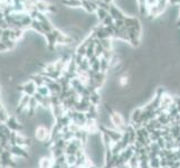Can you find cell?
Segmentation results:
<instances>
[{"label":"cell","mask_w":180,"mask_h":168,"mask_svg":"<svg viewBox=\"0 0 180 168\" xmlns=\"http://www.w3.org/2000/svg\"><path fill=\"white\" fill-rule=\"evenodd\" d=\"M6 126L9 128L11 131L22 130V128H24V126H22V123H19V122L16 120V118H14V117H10V118H8V120L6 121Z\"/></svg>","instance_id":"cell-1"},{"label":"cell","mask_w":180,"mask_h":168,"mask_svg":"<svg viewBox=\"0 0 180 168\" xmlns=\"http://www.w3.org/2000/svg\"><path fill=\"white\" fill-rule=\"evenodd\" d=\"M8 118H9V117H8V113H7L6 110L2 108V109L0 110V121L6 123V121L8 120Z\"/></svg>","instance_id":"cell-10"},{"label":"cell","mask_w":180,"mask_h":168,"mask_svg":"<svg viewBox=\"0 0 180 168\" xmlns=\"http://www.w3.org/2000/svg\"><path fill=\"white\" fill-rule=\"evenodd\" d=\"M52 165H53V162H50V159H43L41 160V168H50L52 167Z\"/></svg>","instance_id":"cell-12"},{"label":"cell","mask_w":180,"mask_h":168,"mask_svg":"<svg viewBox=\"0 0 180 168\" xmlns=\"http://www.w3.org/2000/svg\"><path fill=\"white\" fill-rule=\"evenodd\" d=\"M101 44H102V46L104 47V50H109L110 48H111V42H110L109 38L101 39Z\"/></svg>","instance_id":"cell-11"},{"label":"cell","mask_w":180,"mask_h":168,"mask_svg":"<svg viewBox=\"0 0 180 168\" xmlns=\"http://www.w3.org/2000/svg\"><path fill=\"white\" fill-rule=\"evenodd\" d=\"M2 109V104H1V102H0V110Z\"/></svg>","instance_id":"cell-17"},{"label":"cell","mask_w":180,"mask_h":168,"mask_svg":"<svg viewBox=\"0 0 180 168\" xmlns=\"http://www.w3.org/2000/svg\"><path fill=\"white\" fill-rule=\"evenodd\" d=\"M141 113H142V108H139V109L133 110L132 114H131V123H132V125H133V123H137L138 120L140 119Z\"/></svg>","instance_id":"cell-6"},{"label":"cell","mask_w":180,"mask_h":168,"mask_svg":"<svg viewBox=\"0 0 180 168\" xmlns=\"http://www.w3.org/2000/svg\"><path fill=\"white\" fill-rule=\"evenodd\" d=\"M0 168H1V166H0Z\"/></svg>","instance_id":"cell-19"},{"label":"cell","mask_w":180,"mask_h":168,"mask_svg":"<svg viewBox=\"0 0 180 168\" xmlns=\"http://www.w3.org/2000/svg\"><path fill=\"white\" fill-rule=\"evenodd\" d=\"M109 14L113 17L114 20H116V19H124L125 18V16L123 15V14H122L116 7L113 6V5H111V8H110V10H109Z\"/></svg>","instance_id":"cell-4"},{"label":"cell","mask_w":180,"mask_h":168,"mask_svg":"<svg viewBox=\"0 0 180 168\" xmlns=\"http://www.w3.org/2000/svg\"><path fill=\"white\" fill-rule=\"evenodd\" d=\"M103 24H104V26H111L114 24V19H113V17L109 14V15L105 17V19L103 20Z\"/></svg>","instance_id":"cell-9"},{"label":"cell","mask_w":180,"mask_h":168,"mask_svg":"<svg viewBox=\"0 0 180 168\" xmlns=\"http://www.w3.org/2000/svg\"><path fill=\"white\" fill-rule=\"evenodd\" d=\"M10 153L11 155H16V156H20V157H24L25 159L29 158V155L27 154L25 149H24V147L22 146H18V145H16V146L11 147V150H10Z\"/></svg>","instance_id":"cell-2"},{"label":"cell","mask_w":180,"mask_h":168,"mask_svg":"<svg viewBox=\"0 0 180 168\" xmlns=\"http://www.w3.org/2000/svg\"><path fill=\"white\" fill-rule=\"evenodd\" d=\"M36 89L37 87H36V84L34 82H28V83H26L24 85V92H25V94L29 95V97H33L36 93Z\"/></svg>","instance_id":"cell-3"},{"label":"cell","mask_w":180,"mask_h":168,"mask_svg":"<svg viewBox=\"0 0 180 168\" xmlns=\"http://www.w3.org/2000/svg\"><path fill=\"white\" fill-rule=\"evenodd\" d=\"M47 136H48V132H47L46 128H37V130H36V139L39 140V141H44V140H46Z\"/></svg>","instance_id":"cell-5"},{"label":"cell","mask_w":180,"mask_h":168,"mask_svg":"<svg viewBox=\"0 0 180 168\" xmlns=\"http://www.w3.org/2000/svg\"><path fill=\"white\" fill-rule=\"evenodd\" d=\"M103 1H104V2H106V3H110L112 0H103Z\"/></svg>","instance_id":"cell-16"},{"label":"cell","mask_w":180,"mask_h":168,"mask_svg":"<svg viewBox=\"0 0 180 168\" xmlns=\"http://www.w3.org/2000/svg\"><path fill=\"white\" fill-rule=\"evenodd\" d=\"M0 125H1V121H0Z\"/></svg>","instance_id":"cell-18"},{"label":"cell","mask_w":180,"mask_h":168,"mask_svg":"<svg viewBox=\"0 0 180 168\" xmlns=\"http://www.w3.org/2000/svg\"><path fill=\"white\" fill-rule=\"evenodd\" d=\"M159 2V0H146V6L148 7V9H151L155 6H157Z\"/></svg>","instance_id":"cell-13"},{"label":"cell","mask_w":180,"mask_h":168,"mask_svg":"<svg viewBox=\"0 0 180 168\" xmlns=\"http://www.w3.org/2000/svg\"><path fill=\"white\" fill-rule=\"evenodd\" d=\"M170 3H174V5H177V3H180V0H168Z\"/></svg>","instance_id":"cell-15"},{"label":"cell","mask_w":180,"mask_h":168,"mask_svg":"<svg viewBox=\"0 0 180 168\" xmlns=\"http://www.w3.org/2000/svg\"><path fill=\"white\" fill-rule=\"evenodd\" d=\"M159 1H160V0H159Z\"/></svg>","instance_id":"cell-20"},{"label":"cell","mask_w":180,"mask_h":168,"mask_svg":"<svg viewBox=\"0 0 180 168\" xmlns=\"http://www.w3.org/2000/svg\"><path fill=\"white\" fill-rule=\"evenodd\" d=\"M114 25L116 26V28H119V29H121V28L124 27V19H116V20H114Z\"/></svg>","instance_id":"cell-14"},{"label":"cell","mask_w":180,"mask_h":168,"mask_svg":"<svg viewBox=\"0 0 180 168\" xmlns=\"http://www.w3.org/2000/svg\"><path fill=\"white\" fill-rule=\"evenodd\" d=\"M37 92L39 94H41L43 97H45V98H48L49 97V94H50V91H49V89L46 86V85H43V86H38L37 87Z\"/></svg>","instance_id":"cell-7"},{"label":"cell","mask_w":180,"mask_h":168,"mask_svg":"<svg viewBox=\"0 0 180 168\" xmlns=\"http://www.w3.org/2000/svg\"><path fill=\"white\" fill-rule=\"evenodd\" d=\"M96 14H97V16H99L100 20H101V22H103V20L105 19L106 16L109 15V11H106V10L102 9V8H99V9L96 10Z\"/></svg>","instance_id":"cell-8"}]
</instances>
